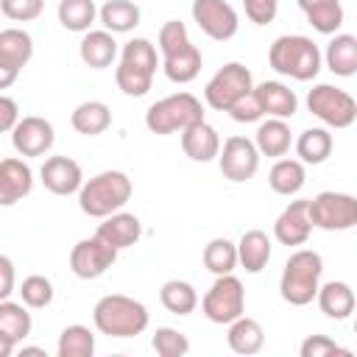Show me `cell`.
Returning a JSON list of instances; mask_svg holds the SVG:
<instances>
[{"instance_id": "cell-25", "label": "cell", "mask_w": 357, "mask_h": 357, "mask_svg": "<svg viewBox=\"0 0 357 357\" xmlns=\"http://www.w3.org/2000/svg\"><path fill=\"white\" fill-rule=\"evenodd\" d=\"M298 8L304 11L307 22L318 33H337L343 25V6L340 0H298Z\"/></svg>"}, {"instance_id": "cell-18", "label": "cell", "mask_w": 357, "mask_h": 357, "mask_svg": "<svg viewBox=\"0 0 357 357\" xmlns=\"http://www.w3.org/2000/svg\"><path fill=\"white\" fill-rule=\"evenodd\" d=\"M95 234H98L103 243H109L112 248L123 251V248H131V245L142 237V223H139L137 215L117 209V212H112V215L103 218V223L98 226Z\"/></svg>"}, {"instance_id": "cell-9", "label": "cell", "mask_w": 357, "mask_h": 357, "mask_svg": "<svg viewBox=\"0 0 357 357\" xmlns=\"http://www.w3.org/2000/svg\"><path fill=\"white\" fill-rule=\"evenodd\" d=\"M201 310L212 324H231L245 310V290L234 273H223L212 282L206 296L201 298Z\"/></svg>"}, {"instance_id": "cell-37", "label": "cell", "mask_w": 357, "mask_h": 357, "mask_svg": "<svg viewBox=\"0 0 357 357\" xmlns=\"http://www.w3.org/2000/svg\"><path fill=\"white\" fill-rule=\"evenodd\" d=\"M204 265L209 273L223 276L237 268V245L226 237H215L204 245Z\"/></svg>"}, {"instance_id": "cell-32", "label": "cell", "mask_w": 357, "mask_h": 357, "mask_svg": "<svg viewBox=\"0 0 357 357\" xmlns=\"http://www.w3.org/2000/svg\"><path fill=\"white\" fill-rule=\"evenodd\" d=\"M33 56V39L22 28H6L0 31V59L11 64L14 70H22Z\"/></svg>"}, {"instance_id": "cell-43", "label": "cell", "mask_w": 357, "mask_h": 357, "mask_svg": "<svg viewBox=\"0 0 357 357\" xmlns=\"http://www.w3.org/2000/svg\"><path fill=\"white\" fill-rule=\"evenodd\" d=\"M45 0H0V11L14 22H31L42 14Z\"/></svg>"}, {"instance_id": "cell-33", "label": "cell", "mask_w": 357, "mask_h": 357, "mask_svg": "<svg viewBox=\"0 0 357 357\" xmlns=\"http://www.w3.org/2000/svg\"><path fill=\"white\" fill-rule=\"evenodd\" d=\"M31 326H33L31 324V312L22 304L8 301V298L0 301V335L3 337H8L17 346L31 335Z\"/></svg>"}, {"instance_id": "cell-34", "label": "cell", "mask_w": 357, "mask_h": 357, "mask_svg": "<svg viewBox=\"0 0 357 357\" xmlns=\"http://www.w3.org/2000/svg\"><path fill=\"white\" fill-rule=\"evenodd\" d=\"M159 301H162L165 310L173 312V315H190V312L198 307V293H195V287H192L190 282H184V279H170V282L162 284Z\"/></svg>"}, {"instance_id": "cell-30", "label": "cell", "mask_w": 357, "mask_h": 357, "mask_svg": "<svg viewBox=\"0 0 357 357\" xmlns=\"http://www.w3.org/2000/svg\"><path fill=\"white\" fill-rule=\"evenodd\" d=\"M332 134L326 128H304L296 139V153H298V162L301 165H321L329 159L332 153Z\"/></svg>"}, {"instance_id": "cell-23", "label": "cell", "mask_w": 357, "mask_h": 357, "mask_svg": "<svg viewBox=\"0 0 357 357\" xmlns=\"http://www.w3.org/2000/svg\"><path fill=\"white\" fill-rule=\"evenodd\" d=\"M237 262L248 271V273H259L265 271V265L271 262V240L262 229H248L240 243H237Z\"/></svg>"}, {"instance_id": "cell-35", "label": "cell", "mask_w": 357, "mask_h": 357, "mask_svg": "<svg viewBox=\"0 0 357 357\" xmlns=\"http://www.w3.org/2000/svg\"><path fill=\"white\" fill-rule=\"evenodd\" d=\"M59 22L67 28V31H75V33H86L89 25L95 22L98 17V8H95V0H59Z\"/></svg>"}, {"instance_id": "cell-3", "label": "cell", "mask_w": 357, "mask_h": 357, "mask_svg": "<svg viewBox=\"0 0 357 357\" xmlns=\"http://www.w3.org/2000/svg\"><path fill=\"white\" fill-rule=\"evenodd\" d=\"M321 50L310 36L301 33H284L279 39H273L271 50H268V64L287 78L296 81H312L321 73Z\"/></svg>"}, {"instance_id": "cell-20", "label": "cell", "mask_w": 357, "mask_h": 357, "mask_svg": "<svg viewBox=\"0 0 357 357\" xmlns=\"http://www.w3.org/2000/svg\"><path fill=\"white\" fill-rule=\"evenodd\" d=\"M181 151L192 162H212L220 151V137L206 120H198L181 131Z\"/></svg>"}, {"instance_id": "cell-17", "label": "cell", "mask_w": 357, "mask_h": 357, "mask_svg": "<svg viewBox=\"0 0 357 357\" xmlns=\"http://www.w3.org/2000/svg\"><path fill=\"white\" fill-rule=\"evenodd\" d=\"M33 190V173L22 159H0V206H14Z\"/></svg>"}, {"instance_id": "cell-49", "label": "cell", "mask_w": 357, "mask_h": 357, "mask_svg": "<svg viewBox=\"0 0 357 357\" xmlns=\"http://www.w3.org/2000/svg\"><path fill=\"white\" fill-rule=\"evenodd\" d=\"M11 351H14V343H11L8 337H3V335H0V357H8Z\"/></svg>"}, {"instance_id": "cell-31", "label": "cell", "mask_w": 357, "mask_h": 357, "mask_svg": "<svg viewBox=\"0 0 357 357\" xmlns=\"http://www.w3.org/2000/svg\"><path fill=\"white\" fill-rule=\"evenodd\" d=\"M307 181L304 165L298 159H276V165L268 173V184L276 195H296Z\"/></svg>"}, {"instance_id": "cell-38", "label": "cell", "mask_w": 357, "mask_h": 357, "mask_svg": "<svg viewBox=\"0 0 357 357\" xmlns=\"http://www.w3.org/2000/svg\"><path fill=\"white\" fill-rule=\"evenodd\" d=\"M114 81H117V89L128 98H142L148 95L151 84H153V73L137 67V64H128V61H120V67L114 70Z\"/></svg>"}, {"instance_id": "cell-36", "label": "cell", "mask_w": 357, "mask_h": 357, "mask_svg": "<svg viewBox=\"0 0 357 357\" xmlns=\"http://www.w3.org/2000/svg\"><path fill=\"white\" fill-rule=\"evenodd\" d=\"M56 354L59 357H92L95 354V335L89 332V326L73 324V326L61 329Z\"/></svg>"}, {"instance_id": "cell-5", "label": "cell", "mask_w": 357, "mask_h": 357, "mask_svg": "<svg viewBox=\"0 0 357 357\" xmlns=\"http://www.w3.org/2000/svg\"><path fill=\"white\" fill-rule=\"evenodd\" d=\"M321 273H324V259L318 251L310 248H298L287 257L282 279H279V293L287 304L293 307H304L315 298L318 284H321Z\"/></svg>"}, {"instance_id": "cell-13", "label": "cell", "mask_w": 357, "mask_h": 357, "mask_svg": "<svg viewBox=\"0 0 357 357\" xmlns=\"http://www.w3.org/2000/svg\"><path fill=\"white\" fill-rule=\"evenodd\" d=\"M192 20L215 42L231 39L240 28L237 11L226 0H192Z\"/></svg>"}, {"instance_id": "cell-29", "label": "cell", "mask_w": 357, "mask_h": 357, "mask_svg": "<svg viewBox=\"0 0 357 357\" xmlns=\"http://www.w3.org/2000/svg\"><path fill=\"white\" fill-rule=\"evenodd\" d=\"M290 142H293V134H290V126L284 120L268 117L265 123H259L254 145L262 156H284L290 151Z\"/></svg>"}, {"instance_id": "cell-41", "label": "cell", "mask_w": 357, "mask_h": 357, "mask_svg": "<svg viewBox=\"0 0 357 357\" xmlns=\"http://www.w3.org/2000/svg\"><path fill=\"white\" fill-rule=\"evenodd\" d=\"M120 61H128V64H137L148 73H156L159 67V59H156V47L142 39V36H134L131 42L123 45V53H120Z\"/></svg>"}, {"instance_id": "cell-24", "label": "cell", "mask_w": 357, "mask_h": 357, "mask_svg": "<svg viewBox=\"0 0 357 357\" xmlns=\"http://www.w3.org/2000/svg\"><path fill=\"white\" fill-rule=\"evenodd\" d=\"M70 123L84 137H98L112 126V109L103 100H84L73 109Z\"/></svg>"}, {"instance_id": "cell-19", "label": "cell", "mask_w": 357, "mask_h": 357, "mask_svg": "<svg viewBox=\"0 0 357 357\" xmlns=\"http://www.w3.org/2000/svg\"><path fill=\"white\" fill-rule=\"evenodd\" d=\"M254 95L262 106V114L268 117H279L287 120L298 112V98L290 86H284L282 81H262L259 86H254Z\"/></svg>"}, {"instance_id": "cell-47", "label": "cell", "mask_w": 357, "mask_h": 357, "mask_svg": "<svg viewBox=\"0 0 357 357\" xmlns=\"http://www.w3.org/2000/svg\"><path fill=\"white\" fill-rule=\"evenodd\" d=\"M14 293V262L0 254V301Z\"/></svg>"}, {"instance_id": "cell-1", "label": "cell", "mask_w": 357, "mask_h": 357, "mask_svg": "<svg viewBox=\"0 0 357 357\" xmlns=\"http://www.w3.org/2000/svg\"><path fill=\"white\" fill-rule=\"evenodd\" d=\"M159 50H162V67L165 75L173 84H190L201 73V50L190 42L187 25L178 20H167L159 28Z\"/></svg>"}, {"instance_id": "cell-14", "label": "cell", "mask_w": 357, "mask_h": 357, "mask_svg": "<svg viewBox=\"0 0 357 357\" xmlns=\"http://www.w3.org/2000/svg\"><path fill=\"white\" fill-rule=\"evenodd\" d=\"M56 142V131L50 126V120L45 117H36V114H28V117H20L17 126L11 128V145L20 156H42L53 148Z\"/></svg>"}, {"instance_id": "cell-26", "label": "cell", "mask_w": 357, "mask_h": 357, "mask_svg": "<svg viewBox=\"0 0 357 357\" xmlns=\"http://www.w3.org/2000/svg\"><path fill=\"white\" fill-rule=\"evenodd\" d=\"M321 59H326V67L335 75H343V78L354 75L357 73V36L335 33L332 42L326 45V53Z\"/></svg>"}, {"instance_id": "cell-11", "label": "cell", "mask_w": 357, "mask_h": 357, "mask_svg": "<svg viewBox=\"0 0 357 357\" xmlns=\"http://www.w3.org/2000/svg\"><path fill=\"white\" fill-rule=\"evenodd\" d=\"M218 165L223 178L243 184L248 178H254L257 167H259V151L248 137H229L223 142V148L218 151Z\"/></svg>"}, {"instance_id": "cell-39", "label": "cell", "mask_w": 357, "mask_h": 357, "mask_svg": "<svg viewBox=\"0 0 357 357\" xmlns=\"http://www.w3.org/2000/svg\"><path fill=\"white\" fill-rule=\"evenodd\" d=\"M20 296H22V304L25 307H33V310H42L53 301V282L47 276H25L22 284H20Z\"/></svg>"}, {"instance_id": "cell-48", "label": "cell", "mask_w": 357, "mask_h": 357, "mask_svg": "<svg viewBox=\"0 0 357 357\" xmlns=\"http://www.w3.org/2000/svg\"><path fill=\"white\" fill-rule=\"evenodd\" d=\"M17 75H20V70H14L11 64H6V61L0 59V89H8V86L17 81Z\"/></svg>"}, {"instance_id": "cell-27", "label": "cell", "mask_w": 357, "mask_h": 357, "mask_svg": "<svg viewBox=\"0 0 357 357\" xmlns=\"http://www.w3.org/2000/svg\"><path fill=\"white\" fill-rule=\"evenodd\" d=\"M226 340H229V349H231V351L248 357V354H257V351L265 346V329H262L259 321L240 315V318H234V321L229 324Z\"/></svg>"}, {"instance_id": "cell-2", "label": "cell", "mask_w": 357, "mask_h": 357, "mask_svg": "<svg viewBox=\"0 0 357 357\" xmlns=\"http://www.w3.org/2000/svg\"><path fill=\"white\" fill-rule=\"evenodd\" d=\"M92 321H95V329L100 335L137 337V335H142L148 329L151 315H148L142 301H137L131 296H123V293H109L95 304Z\"/></svg>"}, {"instance_id": "cell-45", "label": "cell", "mask_w": 357, "mask_h": 357, "mask_svg": "<svg viewBox=\"0 0 357 357\" xmlns=\"http://www.w3.org/2000/svg\"><path fill=\"white\" fill-rule=\"evenodd\" d=\"M245 6V17L254 22V25H268L273 22L276 11H279V0H243Z\"/></svg>"}, {"instance_id": "cell-10", "label": "cell", "mask_w": 357, "mask_h": 357, "mask_svg": "<svg viewBox=\"0 0 357 357\" xmlns=\"http://www.w3.org/2000/svg\"><path fill=\"white\" fill-rule=\"evenodd\" d=\"M254 89V78H251V70L240 61H229L223 64L206 84L204 89V100L206 106H212L215 112H226L237 98H243L245 92Z\"/></svg>"}, {"instance_id": "cell-8", "label": "cell", "mask_w": 357, "mask_h": 357, "mask_svg": "<svg viewBox=\"0 0 357 357\" xmlns=\"http://www.w3.org/2000/svg\"><path fill=\"white\" fill-rule=\"evenodd\" d=\"M307 109L329 128H349L357 120L354 98L332 84H315L307 95Z\"/></svg>"}, {"instance_id": "cell-40", "label": "cell", "mask_w": 357, "mask_h": 357, "mask_svg": "<svg viewBox=\"0 0 357 357\" xmlns=\"http://www.w3.org/2000/svg\"><path fill=\"white\" fill-rule=\"evenodd\" d=\"M151 346H153V351H156L159 357H184V354L190 351L187 335L178 332V329H173V326H159V329L153 332Z\"/></svg>"}, {"instance_id": "cell-50", "label": "cell", "mask_w": 357, "mask_h": 357, "mask_svg": "<svg viewBox=\"0 0 357 357\" xmlns=\"http://www.w3.org/2000/svg\"><path fill=\"white\" fill-rule=\"evenodd\" d=\"M22 354H42V357H45V349H36V346H22Z\"/></svg>"}, {"instance_id": "cell-22", "label": "cell", "mask_w": 357, "mask_h": 357, "mask_svg": "<svg viewBox=\"0 0 357 357\" xmlns=\"http://www.w3.org/2000/svg\"><path fill=\"white\" fill-rule=\"evenodd\" d=\"M318 307L326 318H335V321H346L351 312H354V290L351 284L346 282H326V284H318Z\"/></svg>"}, {"instance_id": "cell-42", "label": "cell", "mask_w": 357, "mask_h": 357, "mask_svg": "<svg viewBox=\"0 0 357 357\" xmlns=\"http://www.w3.org/2000/svg\"><path fill=\"white\" fill-rule=\"evenodd\" d=\"M298 351H301V357H332V354L351 357L349 349L337 346V343H335L332 337H326V335H310V337H304Z\"/></svg>"}, {"instance_id": "cell-6", "label": "cell", "mask_w": 357, "mask_h": 357, "mask_svg": "<svg viewBox=\"0 0 357 357\" xmlns=\"http://www.w3.org/2000/svg\"><path fill=\"white\" fill-rule=\"evenodd\" d=\"M198 120H204V106H201V100L195 98V95H190V92H176V95H167V98H162V100H156V103H151L148 106V112H145V126H148V131H153V134H181L187 126H192V123H198Z\"/></svg>"}, {"instance_id": "cell-44", "label": "cell", "mask_w": 357, "mask_h": 357, "mask_svg": "<svg viewBox=\"0 0 357 357\" xmlns=\"http://www.w3.org/2000/svg\"><path fill=\"white\" fill-rule=\"evenodd\" d=\"M226 112H229V117H231L234 123H257V120L262 117V106H259V100H257L254 89H251V92H245L243 98H237Z\"/></svg>"}, {"instance_id": "cell-12", "label": "cell", "mask_w": 357, "mask_h": 357, "mask_svg": "<svg viewBox=\"0 0 357 357\" xmlns=\"http://www.w3.org/2000/svg\"><path fill=\"white\" fill-rule=\"evenodd\" d=\"M117 259V248H112L109 243H103L98 234L95 237H84L73 245L70 251V271L78 279H98L103 276Z\"/></svg>"}, {"instance_id": "cell-4", "label": "cell", "mask_w": 357, "mask_h": 357, "mask_svg": "<svg viewBox=\"0 0 357 357\" xmlns=\"http://www.w3.org/2000/svg\"><path fill=\"white\" fill-rule=\"evenodd\" d=\"M131 198V178L123 170H103L81 184L78 206L89 218H106L123 209Z\"/></svg>"}, {"instance_id": "cell-16", "label": "cell", "mask_w": 357, "mask_h": 357, "mask_svg": "<svg viewBox=\"0 0 357 357\" xmlns=\"http://www.w3.org/2000/svg\"><path fill=\"white\" fill-rule=\"evenodd\" d=\"M310 231H312V223L307 218V198L290 201L273 223V237L282 245H304L310 240Z\"/></svg>"}, {"instance_id": "cell-28", "label": "cell", "mask_w": 357, "mask_h": 357, "mask_svg": "<svg viewBox=\"0 0 357 357\" xmlns=\"http://www.w3.org/2000/svg\"><path fill=\"white\" fill-rule=\"evenodd\" d=\"M98 17L103 22V31L109 33H128L139 25V6L131 0H106L98 8Z\"/></svg>"}, {"instance_id": "cell-21", "label": "cell", "mask_w": 357, "mask_h": 357, "mask_svg": "<svg viewBox=\"0 0 357 357\" xmlns=\"http://www.w3.org/2000/svg\"><path fill=\"white\" fill-rule=\"evenodd\" d=\"M78 56L86 67L92 70H106L114 56H117V42H114V33L109 31H86L81 45H78Z\"/></svg>"}, {"instance_id": "cell-46", "label": "cell", "mask_w": 357, "mask_h": 357, "mask_svg": "<svg viewBox=\"0 0 357 357\" xmlns=\"http://www.w3.org/2000/svg\"><path fill=\"white\" fill-rule=\"evenodd\" d=\"M17 120H20V106H17V100L8 98V95H0V134L11 131V128L17 126Z\"/></svg>"}, {"instance_id": "cell-7", "label": "cell", "mask_w": 357, "mask_h": 357, "mask_svg": "<svg viewBox=\"0 0 357 357\" xmlns=\"http://www.w3.org/2000/svg\"><path fill=\"white\" fill-rule=\"evenodd\" d=\"M307 218L324 231H349L357 226V198L349 192H318L307 201Z\"/></svg>"}, {"instance_id": "cell-15", "label": "cell", "mask_w": 357, "mask_h": 357, "mask_svg": "<svg viewBox=\"0 0 357 357\" xmlns=\"http://www.w3.org/2000/svg\"><path fill=\"white\" fill-rule=\"evenodd\" d=\"M39 176H42L45 190H50L53 195H73L84 184L81 165L75 159H70V156H50V159H45Z\"/></svg>"}]
</instances>
